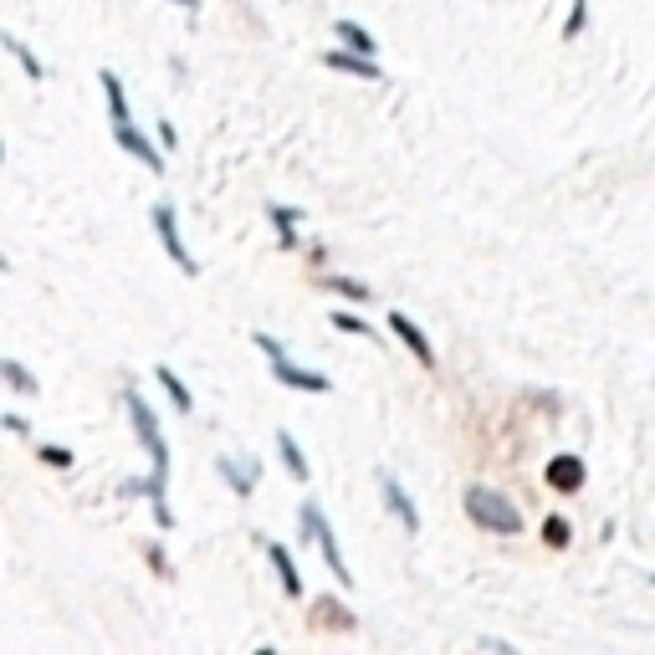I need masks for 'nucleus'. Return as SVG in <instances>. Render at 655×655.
Segmentation results:
<instances>
[{"mask_svg":"<svg viewBox=\"0 0 655 655\" xmlns=\"http://www.w3.org/2000/svg\"><path fill=\"white\" fill-rule=\"evenodd\" d=\"M323 62H328V72H348V77H364V82H384V72H379V62L374 57H364V52H323Z\"/></svg>","mask_w":655,"mask_h":655,"instance_id":"9","label":"nucleus"},{"mask_svg":"<svg viewBox=\"0 0 655 655\" xmlns=\"http://www.w3.org/2000/svg\"><path fill=\"white\" fill-rule=\"evenodd\" d=\"M113 139H118V149H123V154H134L149 174H164V154H159V149L139 134V123H113Z\"/></svg>","mask_w":655,"mask_h":655,"instance_id":"7","label":"nucleus"},{"mask_svg":"<svg viewBox=\"0 0 655 655\" xmlns=\"http://www.w3.org/2000/svg\"><path fill=\"white\" fill-rule=\"evenodd\" d=\"M543 543H548V548H569V522L548 517V522H543Z\"/></svg>","mask_w":655,"mask_h":655,"instance_id":"23","label":"nucleus"},{"mask_svg":"<svg viewBox=\"0 0 655 655\" xmlns=\"http://www.w3.org/2000/svg\"><path fill=\"white\" fill-rule=\"evenodd\" d=\"M154 379H159V389L169 395V405L180 410V415H190V410H195V395H190V389H185V379L174 374L169 364H159V369H154Z\"/></svg>","mask_w":655,"mask_h":655,"instance_id":"15","label":"nucleus"},{"mask_svg":"<svg viewBox=\"0 0 655 655\" xmlns=\"http://www.w3.org/2000/svg\"><path fill=\"white\" fill-rule=\"evenodd\" d=\"M389 328H395V338L415 354V364L420 369H435V348H430V338H425V328L410 318V313H389Z\"/></svg>","mask_w":655,"mask_h":655,"instance_id":"8","label":"nucleus"},{"mask_svg":"<svg viewBox=\"0 0 655 655\" xmlns=\"http://www.w3.org/2000/svg\"><path fill=\"white\" fill-rule=\"evenodd\" d=\"M277 456H282V466H287L292 482H302V487L313 482V466H308V456H302V446H297L292 430H277Z\"/></svg>","mask_w":655,"mask_h":655,"instance_id":"11","label":"nucleus"},{"mask_svg":"<svg viewBox=\"0 0 655 655\" xmlns=\"http://www.w3.org/2000/svg\"><path fill=\"white\" fill-rule=\"evenodd\" d=\"M159 144H164V149H174V144H180V134H174L169 123H159Z\"/></svg>","mask_w":655,"mask_h":655,"instance_id":"25","label":"nucleus"},{"mask_svg":"<svg viewBox=\"0 0 655 655\" xmlns=\"http://www.w3.org/2000/svg\"><path fill=\"white\" fill-rule=\"evenodd\" d=\"M548 487L563 492V497H574L584 487V461L579 456H553L548 461Z\"/></svg>","mask_w":655,"mask_h":655,"instance_id":"10","label":"nucleus"},{"mask_svg":"<svg viewBox=\"0 0 655 655\" xmlns=\"http://www.w3.org/2000/svg\"><path fill=\"white\" fill-rule=\"evenodd\" d=\"M466 517H471L482 533H502V538L522 533L517 502H512L507 492H492V487H466Z\"/></svg>","mask_w":655,"mask_h":655,"instance_id":"2","label":"nucleus"},{"mask_svg":"<svg viewBox=\"0 0 655 655\" xmlns=\"http://www.w3.org/2000/svg\"><path fill=\"white\" fill-rule=\"evenodd\" d=\"M36 456L47 461V466H57V471H67V466H72V451H67V446H57V441H41V446H36Z\"/></svg>","mask_w":655,"mask_h":655,"instance_id":"22","label":"nucleus"},{"mask_svg":"<svg viewBox=\"0 0 655 655\" xmlns=\"http://www.w3.org/2000/svg\"><path fill=\"white\" fill-rule=\"evenodd\" d=\"M251 343L261 348V354H267L272 359V379L277 384H287V389H302V395H328V374H318V369H302L292 354H287V348L272 338V333H251Z\"/></svg>","mask_w":655,"mask_h":655,"instance_id":"4","label":"nucleus"},{"mask_svg":"<svg viewBox=\"0 0 655 655\" xmlns=\"http://www.w3.org/2000/svg\"><path fill=\"white\" fill-rule=\"evenodd\" d=\"M149 221H154V231H159V241H164V251H169L174 267H180L185 277H200V261L190 256V246H185V236H180V215H174V205H169V200L149 205Z\"/></svg>","mask_w":655,"mask_h":655,"instance_id":"5","label":"nucleus"},{"mask_svg":"<svg viewBox=\"0 0 655 655\" xmlns=\"http://www.w3.org/2000/svg\"><path fill=\"white\" fill-rule=\"evenodd\" d=\"M0 374H6V384L16 389V395H36V389H41V384L26 374V364H21V359H0Z\"/></svg>","mask_w":655,"mask_h":655,"instance_id":"19","label":"nucleus"},{"mask_svg":"<svg viewBox=\"0 0 655 655\" xmlns=\"http://www.w3.org/2000/svg\"><path fill=\"white\" fill-rule=\"evenodd\" d=\"M174 6H185V11H195V6H200V0H174Z\"/></svg>","mask_w":655,"mask_h":655,"instance_id":"26","label":"nucleus"},{"mask_svg":"<svg viewBox=\"0 0 655 655\" xmlns=\"http://www.w3.org/2000/svg\"><path fill=\"white\" fill-rule=\"evenodd\" d=\"M584 21H589V0H574L569 21H563V41H579V36H584Z\"/></svg>","mask_w":655,"mask_h":655,"instance_id":"21","label":"nucleus"},{"mask_svg":"<svg viewBox=\"0 0 655 655\" xmlns=\"http://www.w3.org/2000/svg\"><path fill=\"white\" fill-rule=\"evenodd\" d=\"M128 420H134L139 446L149 451V476H144V482H128L123 492H128V497H149V507H154V522H159V528L169 533V528H174V512H169V502H164V487H169V446H164L159 420H154V410L144 405V395H139V389H128Z\"/></svg>","mask_w":655,"mask_h":655,"instance_id":"1","label":"nucleus"},{"mask_svg":"<svg viewBox=\"0 0 655 655\" xmlns=\"http://www.w3.org/2000/svg\"><path fill=\"white\" fill-rule=\"evenodd\" d=\"M267 558H272V569H277V584H282V594H287V599H302V574H297L292 553H287L282 543H267Z\"/></svg>","mask_w":655,"mask_h":655,"instance_id":"12","label":"nucleus"},{"mask_svg":"<svg viewBox=\"0 0 655 655\" xmlns=\"http://www.w3.org/2000/svg\"><path fill=\"white\" fill-rule=\"evenodd\" d=\"M215 471H221V482H226L236 497H251V492H256V466H241V461L221 456V461H215Z\"/></svg>","mask_w":655,"mask_h":655,"instance_id":"13","label":"nucleus"},{"mask_svg":"<svg viewBox=\"0 0 655 655\" xmlns=\"http://www.w3.org/2000/svg\"><path fill=\"white\" fill-rule=\"evenodd\" d=\"M333 328H338V333H354V338H369V333H374V328H369L364 318H354V313H333Z\"/></svg>","mask_w":655,"mask_h":655,"instance_id":"24","label":"nucleus"},{"mask_svg":"<svg viewBox=\"0 0 655 655\" xmlns=\"http://www.w3.org/2000/svg\"><path fill=\"white\" fill-rule=\"evenodd\" d=\"M297 528H302V538L308 543H318V553L328 558V574L343 584V589H354V569H348V558H343V548H338V538H333V522H328V512L308 497L302 502V512H297Z\"/></svg>","mask_w":655,"mask_h":655,"instance_id":"3","label":"nucleus"},{"mask_svg":"<svg viewBox=\"0 0 655 655\" xmlns=\"http://www.w3.org/2000/svg\"><path fill=\"white\" fill-rule=\"evenodd\" d=\"M267 221L282 231V251L297 246V221H302V210L297 205H267Z\"/></svg>","mask_w":655,"mask_h":655,"instance_id":"16","label":"nucleus"},{"mask_svg":"<svg viewBox=\"0 0 655 655\" xmlns=\"http://www.w3.org/2000/svg\"><path fill=\"white\" fill-rule=\"evenodd\" d=\"M313 615H318V625H328V630H359V620L348 615V609H343L338 599H328V594L313 604Z\"/></svg>","mask_w":655,"mask_h":655,"instance_id":"17","label":"nucleus"},{"mask_svg":"<svg viewBox=\"0 0 655 655\" xmlns=\"http://www.w3.org/2000/svg\"><path fill=\"white\" fill-rule=\"evenodd\" d=\"M333 36L343 41V47H348V52H364V57H374V52H379V41H374V31H364L359 21H348V16H343V21H333Z\"/></svg>","mask_w":655,"mask_h":655,"instance_id":"14","label":"nucleus"},{"mask_svg":"<svg viewBox=\"0 0 655 655\" xmlns=\"http://www.w3.org/2000/svg\"><path fill=\"white\" fill-rule=\"evenodd\" d=\"M379 497H384V507H389V512L400 517V528L415 538V533H420V507L410 502V492H405V487H400L389 471H379Z\"/></svg>","mask_w":655,"mask_h":655,"instance_id":"6","label":"nucleus"},{"mask_svg":"<svg viewBox=\"0 0 655 655\" xmlns=\"http://www.w3.org/2000/svg\"><path fill=\"white\" fill-rule=\"evenodd\" d=\"M0 41H6V52H11L21 67H26V77H31V82H47V62H36V57H31V47H26V41H21L16 31H6Z\"/></svg>","mask_w":655,"mask_h":655,"instance_id":"18","label":"nucleus"},{"mask_svg":"<svg viewBox=\"0 0 655 655\" xmlns=\"http://www.w3.org/2000/svg\"><path fill=\"white\" fill-rule=\"evenodd\" d=\"M323 287L338 292V297H348V302H369V297H374V287H364V282H354V277H323Z\"/></svg>","mask_w":655,"mask_h":655,"instance_id":"20","label":"nucleus"}]
</instances>
